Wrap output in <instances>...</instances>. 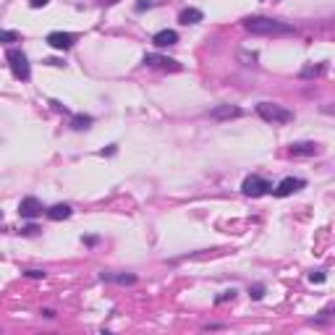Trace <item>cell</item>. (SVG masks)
Returning a JSON list of instances; mask_svg holds the SVG:
<instances>
[{
    "label": "cell",
    "instance_id": "obj_1",
    "mask_svg": "<svg viewBox=\"0 0 335 335\" xmlns=\"http://www.w3.org/2000/svg\"><path fill=\"white\" fill-rule=\"evenodd\" d=\"M244 29L259 37H286L293 34L296 29L286 21H277V18H267V16H249L244 18Z\"/></svg>",
    "mask_w": 335,
    "mask_h": 335
},
{
    "label": "cell",
    "instance_id": "obj_2",
    "mask_svg": "<svg viewBox=\"0 0 335 335\" xmlns=\"http://www.w3.org/2000/svg\"><path fill=\"white\" fill-rule=\"evenodd\" d=\"M257 116L262 121H267V123H272V126H283V123L293 121L291 110L283 107V105H277V102H259L257 105Z\"/></svg>",
    "mask_w": 335,
    "mask_h": 335
},
{
    "label": "cell",
    "instance_id": "obj_3",
    "mask_svg": "<svg viewBox=\"0 0 335 335\" xmlns=\"http://www.w3.org/2000/svg\"><path fill=\"white\" fill-rule=\"evenodd\" d=\"M6 61H8V66H11V73L18 79V81H29V76H32V66H29V58L18 50V47H11L8 52H6Z\"/></svg>",
    "mask_w": 335,
    "mask_h": 335
},
{
    "label": "cell",
    "instance_id": "obj_4",
    "mask_svg": "<svg viewBox=\"0 0 335 335\" xmlns=\"http://www.w3.org/2000/svg\"><path fill=\"white\" fill-rule=\"evenodd\" d=\"M241 191H244L246 197H252V199H257V197L270 194L272 191V183L265 181L262 176H249V178H244V183H241Z\"/></svg>",
    "mask_w": 335,
    "mask_h": 335
},
{
    "label": "cell",
    "instance_id": "obj_5",
    "mask_svg": "<svg viewBox=\"0 0 335 335\" xmlns=\"http://www.w3.org/2000/svg\"><path fill=\"white\" fill-rule=\"evenodd\" d=\"M144 66H152V68H160V71H183V66L173 58H165V55H157V52H147L144 55Z\"/></svg>",
    "mask_w": 335,
    "mask_h": 335
},
{
    "label": "cell",
    "instance_id": "obj_6",
    "mask_svg": "<svg viewBox=\"0 0 335 335\" xmlns=\"http://www.w3.org/2000/svg\"><path fill=\"white\" fill-rule=\"evenodd\" d=\"M47 45L52 50H71L73 45H76V34H71V32H50L47 34Z\"/></svg>",
    "mask_w": 335,
    "mask_h": 335
},
{
    "label": "cell",
    "instance_id": "obj_7",
    "mask_svg": "<svg viewBox=\"0 0 335 335\" xmlns=\"http://www.w3.org/2000/svg\"><path fill=\"white\" fill-rule=\"evenodd\" d=\"M18 215H21L24 220H34L42 215V202L37 197H24L21 202H18Z\"/></svg>",
    "mask_w": 335,
    "mask_h": 335
},
{
    "label": "cell",
    "instance_id": "obj_8",
    "mask_svg": "<svg viewBox=\"0 0 335 335\" xmlns=\"http://www.w3.org/2000/svg\"><path fill=\"white\" fill-rule=\"evenodd\" d=\"M304 186H306L304 178H283V181L272 189V194L283 199V197H291V194H296V191H301Z\"/></svg>",
    "mask_w": 335,
    "mask_h": 335
},
{
    "label": "cell",
    "instance_id": "obj_9",
    "mask_svg": "<svg viewBox=\"0 0 335 335\" xmlns=\"http://www.w3.org/2000/svg\"><path fill=\"white\" fill-rule=\"evenodd\" d=\"M241 116H244V110L238 105H220V107L210 110V118H215V121H231V118H241Z\"/></svg>",
    "mask_w": 335,
    "mask_h": 335
},
{
    "label": "cell",
    "instance_id": "obj_10",
    "mask_svg": "<svg viewBox=\"0 0 335 335\" xmlns=\"http://www.w3.org/2000/svg\"><path fill=\"white\" fill-rule=\"evenodd\" d=\"M322 147L317 142H296L291 144V155L293 157H312V155H320Z\"/></svg>",
    "mask_w": 335,
    "mask_h": 335
},
{
    "label": "cell",
    "instance_id": "obj_11",
    "mask_svg": "<svg viewBox=\"0 0 335 335\" xmlns=\"http://www.w3.org/2000/svg\"><path fill=\"white\" fill-rule=\"evenodd\" d=\"M152 42H155V47H173L176 42H178V34L173 32V29H160L155 37H152Z\"/></svg>",
    "mask_w": 335,
    "mask_h": 335
},
{
    "label": "cell",
    "instance_id": "obj_12",
    "mask_svg": "<svg viewBox=\"0 0 335 335\" xmlns=\"http://www.w3.org/2000/svg\"><path fill=\"white\" fill-rule=\"evenodd\" d=\"M204 18V13L199 11V8H183L181 13H178V24H183V26H194V24H199Z\"/></svg>",
    "mask_w": 335,
    "mask_h": 335
},
{
    "label": "cell",
    "instance_id": "obj_13",
    "mask_svg": "<svg viewBox=\"0 0 335 335\" xmlns=\"http://www.w3.org/2000/svg\"><path fill=\"white\" fill-rule=\"evenodd\" d=\"M45 215L55 222H61V220H68L73 215V210H71V204H52L50 210H45Z\"/></svg>",
    "mask_w": 335,
    "mask_h": 335
},
{
    "label": "cell",
    "instance_id": "obj_14",
    "mask_svg": "<svg viewBox=\"0 0 335 335\" xmlns=\"http://www.w3.org/2000/svg\"><path fill=\"white\" fill-rule=\"evenodd\" d=\"M102 281L118 283V286H134L136 283V275H110V272H102Z\"/></svg>",
    "mask_w": 335,
    "mask_h": 335
},
{
    "label": "cell",
    "instance_id": "obj_15",
    "mask_svg": "<svg viewBox=\"0 0 335 335\" xmlns=\"http://www.w3.org/2000/svg\"><path fill=\"white\" fill-rule=\"evenodd\" d=\"M89 123H92V116H73L71 128L73 131H84V128H89Z\"/></svg>",
    "mask_w": 335,
    "mask_h": 335
},
{
    "label": "cell",
    "instance_id": "obj_16",
    "mask_svg": "<svg viewBox=\"0 0 335 335\" xmlns=\"http://www.w3.org/2000/svg\"><path fill=\"white\" fill-rule=\"evenodd\" d=\"M327 71V63H320V66H306L304 71H301V76L306 79V76H320V73H325Z\"/></svg>",
    "mask_w": 335,
    "mask_h": 335
},
{
    "label": "cell",
    "instance_id": "obj_17",
    "mask_svg": "<svg viewBox=\"0 0 335 335\" xmlns=\"http://www.w3.org/2000/svg\"><path fill=\"white\" fill-rule=\"evenodd\" d=\"M18 32H8V29H0V45H8V42H18Z\"/></svg>",
    "mask_w": 335,
    "mask_h": 335
},
{
    "label": "cell",
    "instance_id": "obj_18",
    "mask_svg": "<svg viewBox=\"0 0 335 335\" xmlns=\"http://www.w3.org/2000/svg\"><path fill=\"white\" fill-rule=\"evenodd\" d=\"M309 281L312 283H325L327 275H325V270H314V272H309Z\"/></svg>",
    "mask_w": 335,
    "mask_h": 335
},
{
    "label": "cell",
    "instance_id": "obj_19",
    "mask_svg": "<svg viewBox=\"0 0 335 335\" xmlns=\"http://www.w3.org/2000/svg\"><path fill=\"white\" fill-rule=\"evenodd\" d=\"M228 299H231V301L236 299V291H233V288H231V291H222L217 299H215V304H222V301H228Z\"/></svg>",
    "mask_w": 335,
    "mask_h": 335
},
{
    "label": "cell",
    "instance_id": "obj_20",
    "mask_svg": "<svg viewBox=\"0 0 335 335\" xmlns=\"http://www.w3.org/2000/svg\"><path fill=\"white\" fill-rule=\"evenodd\" d=\"M249 296H252V299H262V296H265V286H254V288H249Z\"/></svg>",
    "mask_w": 335,
    "mask_h": 335
},
{
    "label": "cell",
    "instance_id": "obj_21",
    "mask_svg": "<svg viewBox=\"0 0 335 335\" xmlns=\"http://www.w3.org/2000/svg\"><path fill=\"white\" fill-rule=\"evenodd\" d=\"M155 3H152V0H139V3H136V11L142 13V11H150Z\"/></svg>",
    "mask_w": 335,
    "mask_h": 335
},
{
    "label": "cell",
    "instance_id": "obj_22",
    "mask_svg": "<svg viewBox=\"0 0 335 335\" xmlns=\"http://www.w3.org/2000/svg\"><path fill=\"white\" fill-rule=\"evenodd\" d=\"M24 275H26V277H34V281H40V277H45V270H26Z\"/></svg>",
    "mask_w": 335,
    "mask_h": 335
},
{
    "label": "cell",
    "instance_id": "obj_23",
    "mask_svg": "<svg viewBox=\"0 0 335 335\" xmlns=\"http://www.w3.org/2000/svg\"><path fill=\"white\" fill-rule=\"evenodd\" d=\"M21 233L24 236H37V233H40V228H37V226H26V228H21Z\"/></svg>",
    "mask_w": 335,
    "mask_h": 335
},
{
    "label": "cell",
    "instance_id": "obj_24",
    "mask_svg": "<svg viewBox=\"0 0 335 335\" xmlns=\"http://www.w3.org/2000/svg\"><path fill=\"white\" fill-rule=\"evenodd\" d=\"M47 3H50V0H29V6H32V8H45Z\"/></svg>",
    "mask_w": 335,
    "mask_h": 335
},
{
    "label": "cell",
    "instance_id": "obj_25",
    "mask_svg": "<svg viewBox=\"0 0 335 335\" xmlns=\"http://www.w3.org/2000/svg\"><path fill=\"white\" fill-rule=\"evenodd\" d=\"M100 155H102V157H105V155H116V144H110V147H107V150H102Z\"/></svg>",
    "mask_w": 335,
    "mask_h": 335
},
{
    "label": "cell",
    "instance_id": "obj_26",
    "mask_svg": "<svg viewBox=\"0 0 335 335\" xmlns=\"http://www.w3.org/2000/svg\"><path fill=\"white\" fill-rule=\"evenodd\" d=\"M45 63H47V66H63V61H58V58H47Z\"/></svg>",
    "mask_w": 335,
    "mask_h": 335
},
{
    "label": "cell",
    "instance_id": "obj_27",
    "mask_svg": "<svg viewBox=\"0 0 335 335\" xmlns=\"http://www.w3.org/2000/svg\"><path fill=\"white\" fill-rule=\"evenodd\" d=\"M100 3H102V6H116L118 0H100Z\"/></svg>",
    "mask_w": 335,
    "mask_h": 335
},
{
    "label": "cell",
    "instance_id": "obj_28",
    "mask_svg": "<svg viewBox=\"0 0 335 335\" xmlns=\"http://www.w3.org/2000/svg\"><path fill=\"white\" fill-rule=\"evenodd\" d=\"M265 3H277V0H265Z\"/></svg>",
    "mask_w": 335,
    "mask_h": 335
},
{
    "label": "cell",
    "instance_id": "obj_29",
    "mask_svg": "<svg viewBox=\"0 0 335 335\" xmlns=\"http://www.w3.org/2000/svg\"><path fill=\"white\" fill-rule=\"evenodd\" d=\"M0 220H3V212H0Z\"/></svg>",
    "mask_w": 335,
    "mask_h": 335
}]
</instances>
